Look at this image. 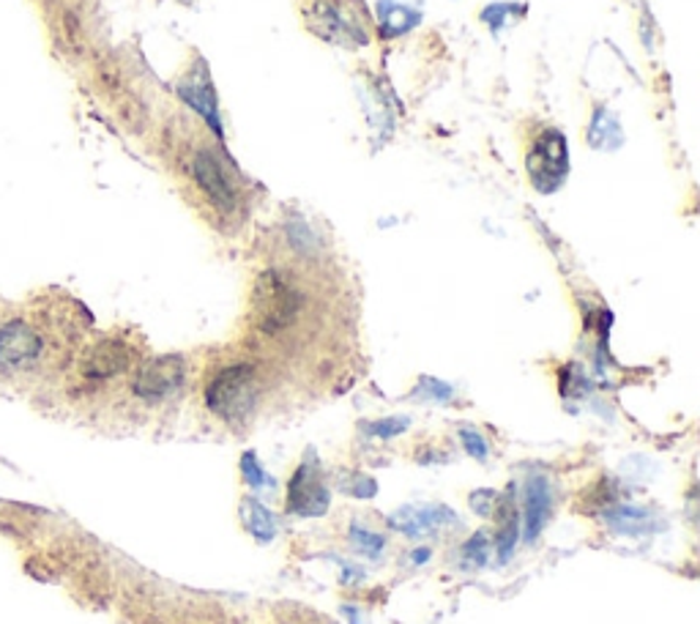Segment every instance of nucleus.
I'll use <instances>...</instances> for the list:
<instances>
[{"label":"nucleus","mask_w":700,"mask_h":624,"mask_svg":"<svg viewBox=\"0 0 700 624\" xmlns=\"http://www.w3.org/2000/svg\"><path fill=\"white\" fill-rule=\"evenodd\" d=\"M307 313V293L282 269L260 271L253 285V323L263 338L280 340L296 332Z\"/></svg>","instance_id":"nucleus-1"},{"label":"nucleus","mask_w":700,"mask_h":624,"mask_svg":"<svg viewBox=\"0 0 700 624\" xmlns=\"http://www.w3.org/2000/svg\"><path fill=\"white\" fill-rule=\"evenodd\" d=\"M260 392L263 387H260L255 365L238 362V365H228L213 372L211 381L206 383V405L224 423L242 425L258 408Z\"/></svg>","instance_id":"nucleus-2"},{"label":"nucleus","mask_w":700,"mask_h":624,"mask_svg":"<svg viewBox=\"0 0 700 624\" xmlns=\"http://www.w3.org/2000/svg\"><path fill=\"white\" fill-rule=\"evenodd\" d=\"M50 356V334L25 316L0 323V376L25 378L39 372Z\"/></svg>","instance_id":"nucleus-3"},{"label":"nucleus","mask_w":700,"mask_h":624,"mask_svg":"<svg viewBox=\"0 0 700 624\" xmlns=\"http://www.w3.org/2000/svg\"><path fill=\"white\" fill-rule=\"evenodd\" d=\"M132 367H135V348L124 338H99L96 343L85 345L74 370L85 387H105L132 372Z\"/></svg>","instance_id":"nucleus-4"},{"label":"nucleus","mask_w":700,"mask_h":624,"mask_svg":"<svg viewBox=\"0 0 700 624\" xmlns=\"http://www.w3.org/2000/svg\"><path fill=\"white\" fill-rule=\"evenodd\" d=\"M189 173L195 179L197 189L202 192L208 203L217 208L222 217H236L242 208V192H238L236 181L230 179L228 170L217 159L213 148L197 146L189 159Z\"/></svg>","instance_id":"nucleus-5"},{"label":"nucleus","mask_w":700,"mask_h":624,"mask_svg":"<svg viewBox=\"0 0 700 624\" xmlns=\"http://www.w3.org/2000/svg\"><path fill=\"white\" fill-rule=\"evenodd\" d=\"M528 179L542 195L558 189L569 175V151H566V137L558 130H542L531 140L526 154Z\"/></svg>","instance_id":"nucleus-6"},{"label":"nucleus","mask_w":700,"mask_h":624,"mask_svg":"<svg viewBox=\"0 0 700 624\" xmlns=\"http://www.w3.org/2000/svg\"><path fill=\"white\" fill-rule=\"evenodd\" d=\"M186 383V362L181 356H157L135 365L130 378V389L143 403H162L179 394Z\"/></svg>","instance_id":"nucleus-7"},{"label":"nucleus","mask_w":700,"mask_h":624,"mask_svg":"<svg viewBox=\"0 0 700 624\" xmlns=\"http://www.w3.org/2000/svg\"><path fill=\"white\" fill-rule=\"evenodd\" d=\"M181 99L189 105L192 110L202 115L213 135L222 137V119H219V105H217V90H213L211 77H208L206 66H195L184 79L179 83Z\"/></svg>","instance_id":"nucleus-8"},{"label":"nucleus","mask_w":700,"mask_h":624,"mask_svg":"<svg viewBox=\"0 0 700 624\" xmlns=\"http://www.w3.org/2000/svg\"><path fill=\"white\" fill-rule=\"evenodd\" d=\"M550 517L548 479L533 477L526 485V540H537Z\"/></svg>","instance_id":"nucleus-9"},{"label":"nucleus","mask_w":700,"mask_h":624,"mask_svg":"<svg viewBox=\"0 0 700 624\" xmlns=\"http://www.w3.org/2000/svg\"><path fill=\"white\" fill-rule=\"evenodd\" d=\"M378 23H381L383 36H403L408 30H414L419 25V12H414L410 7L403 3H392V0H381L378 3Z\"/></svg>","instance_id":"nucleus-10"},{"label":"nucleus","mask_w":700,"mask_h":624,"mask_svg":"<svg viewBox=\"0 0 700 624\" xmlns=\"http://www.w3.org/2000/svg\"><path fill=\"white\" fill-rule=\"evenodd\" d=\"M589 143L594 148H602V151H613L624 143L622 126H618V119L613 113H607L605 108H600L591 119L589 126Z\"/></svg>","instance_id":"nucleus-11"},{"label":"nucleus","mask_w":700,"mask_h":624,"mask_svg":"<svg viewBox=\"0 0 700 624\" xmlns=\"http://www.w3.org/2000/svg\"><path fill=\"white\" fill-rule=\"evenodd\" d=\"M463 441H465V444H468V452H471V455H477V457L488 455V450H484V441L479 439L477 433H468V430H465Z\"/></svg>","instance_id":"nucleus-12"}]
</instances>
